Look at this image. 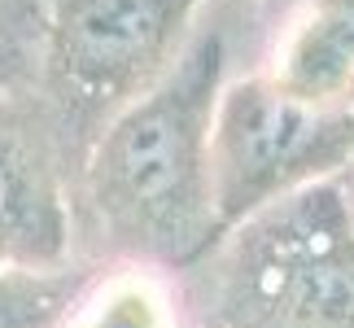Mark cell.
Returning <instances> with one entry per match:
<instances>
[{"mask_svg":"<svg viewBox=\"0 0 354 328\" xmlns=\"http://www.w3.org/2000/svg\"><path fill=\"white\" fill-rule=\"evenodd\" d=\"M227 62L232 18L214 0L175 66L84 154L75 175L79 263H145L184 276L219 241L210 136L232 79Z\"/></svg>","mask_w":354,"mask_h":328,"instance_id":"6da1fadb","label":"cell"},{"mask_svg":"<svg viewBox=\"0 0 354 328\" xmlns=\"http://www.w3.org/2000/svg\"><path fill=\"white\" fill-rule=\"evenodd\" d=\"M193 328H354V206L337 180L271 201L184 271Z\"/></svg>","mask_w":354,"mask_h":328,"instance_id":"7a4b0ae2","label":"cell"},{"mask_svg":"<svg viewBox=\"0 0 354 328\" xmlns=\"http://www.w3.org/2000/svg\"><path fill=\"white\" fill-rule=\"evenodd\" d=\"M214 0H39L35 92L57 122L75 175L131 101L175 66Z\"/></svg>","mask_w":354,"mask_h":328,"instance_id":"3957f363","label":"cell"},{"mask_svg":"<svg viewBox=\"0 0 354 328\" xmlns=\"http://www.w3.org/2000/svg\"><path fill=\"white\" fill-rule=\"evenodd\" d=\"M350 154L354 114H328L284 97L263 71L227 79L210 136L219 237L297 188L337 180Z\"/></svg>","mask_w":354,"mask_h":328,"instance_id":"277c9868","label":"cell"},{"mask_svg":"<svg viewBox=\"0 0 354 328\" xmlns=\"http://www.w3.org/2000/svg\"><path fill=\"white\" fill-rule=\"evenodd\" d=\"M75 258V162L35 79L0 88V271Z\"/></svg>","mask_w":354,"mask_h":328,"instance_id":"5b68a950","label":"cell"},{"mask_svg":"<svg viewBox=\"0 0 354 328\" xmlns=\"http://www.w3.org/2000/svg\"><path fill=\"white\" fill-rule=\"evenodd\" d=\"M258 71L302 105L354 114V0L289 5Z\"/></svg>","mask_w":354,"mask_h":328,"instance_id":"8992f818","label":"cell"},{"mask_svg":"<svg viewBox=\"0 0 354 328\" xmlns=\"http://www.w3.org/2000/svg\"><path fill=\"white\" fill-rule=\"evenodd\" d=\"M62 328H193L184 280L145 263H92Z\"/></svg>","mask_w":354,"mask_h":328,"instance_id":"52a82bcc","label":"cell"},{"mask_svg":"<svg viewBox=\"0 0 354 328\" xmlns=\"http://www.w3.org/2000/svg\"><path fill=\"white\" fill-rule=\"evenodd\" d=\"M92 263L5 267L0 271V328H62Z\"/></svg>","mask_w":354,"mask_h":328,"instance_id":"ba28073f","label":"cell"},{"mask_svg":"<svg viewBox=\"0 0 354 328\" xmlns=\"http://www.w3.org/2000/svg\"><path fill=\"white\" fill-rule=\"evenodd\" d=\"M35 39H39V18L0 22V88L35 79Z\"/></svg>","mask_w":354,"mask_h":328,"instance_id":"9c48e42d","label":"cell"},{"mask_svg":"<svg viewBox=\"0 0 354 328\" xmlns=\"http://www.w3.org/2000/svg\"><path fill=\"white\" fill-rule=\"evenodd\" d=\"M5 18H39V0H0V22Z\"/></svg>","mask_w":354,"mask_h":328,"instance_id":"30bf717a","label":"cell"},{"mask_svg":"<svg viewBox=\"0 0 354 328\" xmlns=\"http://www.w3.org/2000/svg\"><path fill=\"white\" fill-rule=\"evenodd\" d=\"M337 184H342V193H346V201L354 206V154H350V162L342 167V175H337Z\"/></svg>","mask_w":354,"mask_h":328,"instance_id":"8fae6325","label":"cell"},{"mask_svg":"<svg viewBox=\"0 0 354 328\" xmlns=\"http://www.w3.org/2000/svg\"><path fill=\"white\" fill-rule=\"evenodd\" d=\"M263 5H267V9H276V13H284L289 5H297V0H263Z\"/></svg>","mask_w":354,"mask_h":328,"instance_id":"7c38bea8","label":"cell"}]
</instances>
